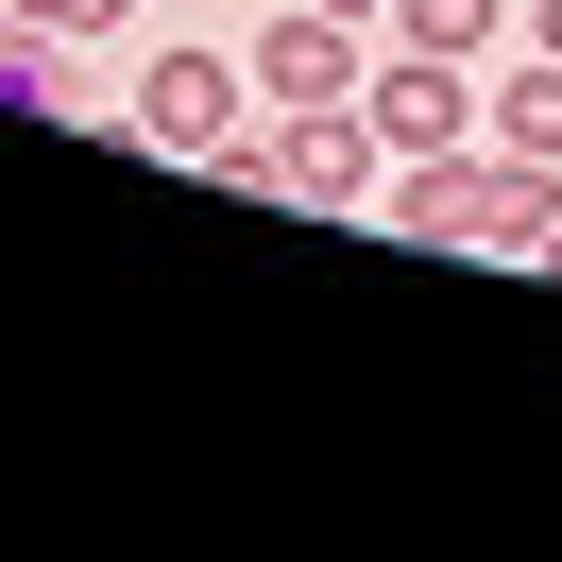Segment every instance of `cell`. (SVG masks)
Returning <instances> with one entry per match:
<instances>
[{"instance_id":"cell-1","label":"cell","mask_w":562,"mask_h":562,"mask_svg":"<svg viewBox=\"0 0 562 562\" xmlns=\"http://www.w3.org/2000/svg\"><path fill=\"white\" fill-rule=\"evenodd\" d=\"M239 103H256V69H239V52H154V69H137V103H120V154H222V137H239Z\"/></svg>"},{"instance_id":"cell-2","label":"cell","mask_w":562,"mask_h":562,"mask_svg":"<svg viewBox=\"0 0 562 562\" xmlns=\"http://www.w3.org/2000/svg\"><path fill=\"white\" fill-rule=\"evenodd\" d=\"M477 52H409V35H392L375 52V69H358V120H375V137L392 154H460V137H477Z\"/></svg>"},{"instance_id":"cell-3","label":"cell","mask_w":562,"mask_h":562,"mask_svg":"<svg viewBox=\"0 0 562 562\" xmlns=\"http://www.w3.org/2000/svg\"><path fill=\"white\" fill-rule=\"evenodd\" d=\"M239 69H256V103H358V69H375V52H358V18H324V0H273Z\"/></svg>"},{"instance_id":"cell-4","label":"cell","mask_w":562,"mask_h":562,"mask_svg":"<svg viewBox=\"0 0 562 562\" xmlns=\"http://www.w3.org/2000/svg\"><path fill=\"white\" fill-rule=\"evenodd\" d=\"M273 120H290V205H375L392 188V137L358 103H273Z\"/></svg>"},{"instance_id":"cell-5","label":"cell","mask_w":562,"mask_h":562,"mask_svg":"<svg viewBox=\"0 0 562 562\" xmlns=\"http://www.w3.org/2000/svg\"><path fill=\"white\" fill-rule=\"evenodd\" d=\"M477 137H494V154H528V171H562V52H528V69H494V86H477Z\"/></svg>"},{"instance_id":"cell-6","label":"cell","mask_w":562,"mask_h":562,"mask_svg":"<svg viewBox=\"0 0 562 562\" xmlns=\"http://www.w3.org/2000/svg\"><path fill=\"white\" fill-rule=\"evenodd\" d=\"M375 35H409V52H477V69H494V35H512V0H392Z\"/></svg>"},{"instance_id":"cell-7","label":"cell","mask_w":562,"mask_h":562,"mask_svg":"<svg viewBox=\"0 0 562 562\" xmlns=\"http://www.w3.org/2000/svg\"><path fill=\"white\" fill-rule=\"evenodd\" d=\"M205 171H222V188H239V205H290V120H239V137H222V154H205Z\"/></svg>"},{"instance_id":"cell-8","label":"cell","mask_w":562,"mask_h":562,"mask_svg":"<svg viewBox=\"0 0 562 562\" xmlns=\"http://www.w3.org/2000/svg\"><path fill=\"white\" fill-rule=\"evenodd\" d=\"M0 18H35V35H120L137 0H0Z\"/></svg>"},{"instance_id":"cell-9","label":"cell","mask_w":562,"mask_h":562,"mask_svg":"<svg viewBox=\"0 0 562 562\" xmlns=\"http://www.w3.org/2000/svg\"><path fill=\"white\" fill-rule=\"evenodd\" d=\"M528 52H562V0H528Z\"/></svg>"},{"instance_id":"cell-10","label":"cell","mask_w":562,"mask_h":562,"mask_svg":"<svg viewBox=\"0 0 562 562\" xmlns=\"http://www.w3.org/2000/svg\"><path fill=\"white\" fill-rule=\"evenodd\" d=\"M324 18H358V35H375V18H392V0H324Z\"/></svg>"},{"instance_id":"cell-11","label":"cell","mask_w":562,"mask_h":562,"mask_svg":"<svg viewBox=\"0 0 562 562\" xmlns=\"http://www.w3.org/2000/svg\"><path fill=\"white\" fill-rule=\"evenodd\" d=\"M528 273H562V222H546V256H528Z\"/></svg>"}]
</instances>
